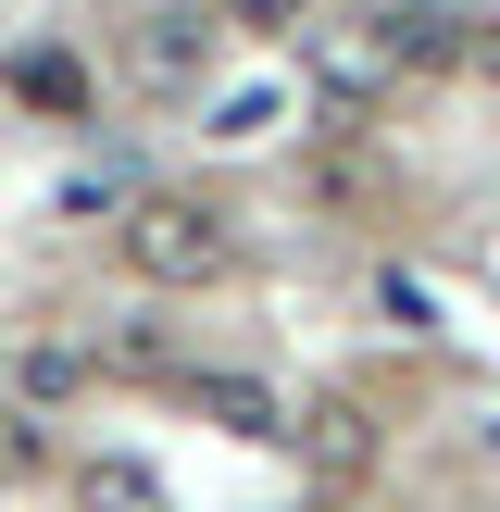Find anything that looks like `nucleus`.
<instances>
[{
    "instance_id": "1",
    "label": "nucleus",
    "mask_w": 500,
    "mask_h": 512,
    "mask_svg": "<svg viewBox=\"0 0 500 512\" xmlns=\"http://www.w3.org/2000/svg\"><path fill=\"white\" fill-rule=\"evenodd\" d=\"M113 250H125L138 288H213V275H238V225L213 200H188V188H138L125 225H113Z\"/></svg>"
},
{
    "instance_id": "2",
    "label": "nucleus",
    "mask_w": 500,
    "mask_h": 512,
    "mask_svg": "<svg viewBox=\"0 0 500 512\" xmlns=\"http://www.w3.org/2000/svg\"><path fill=\"white\" fill-rule=\"evenodd\" d=\"M125 75L163 88V100H188L200 75H213V13H200V0H138V13H125Z\"/></svg>"
},
{
    "instance_id": "3",
    "label": "nucleus",
    "mask_w": 500,
    "mask_h": 512,
    "mask_svg": "<svg viewBox=\"0 0 500 512\" xmlns=\"http://www.w3.org/2000/svg\"><path fill=\"white\" fill-rule=\"evenodd\" d=\"M288 450H300V475H313V488H363L388 438H375V413H363L350 388H325V400H300V413H288Z\"/></svg>"
},
{
    "instance_id": "4",
    "label": "nucleus",
    "mask_w": 500,
    "mask_h": 512,
    "mask_svg": "<svg viewBox=\"0 0 500 512\" xmlns=\"http://www.w3.org/2000/svg\"><path fill=\"white\" fill-rule=\"evenodd\" d=\"M375 50H388V75H438V63H463V13L450 0H400V13H375Z\"/></svg>"
},
{
    "instance_id": "5",
    "label": "nucleus",
    "mask_w": 500,
    "mask_h": 512,
    "mask_svg": "<svg viewBox=\"0 0 500 512\" xmlns=\"http://www.w3.org/2000/svg\"><path fill=\"white\" fill-rule=\"evenodd\" d=\"M175 388H188V413L225 425V438H288V400H275L263 375H175Z\"/></svg>"
},
{
    "instance_id": "6",
    "label": "nucleus",
    "mask_w": 500,
    "mask_h": 512,
    "mask_svg": "<svg viewBox=\"0 0 500 512\" xmlns=\"http://www.w3.org/2000/svg\"><path fill=\"white\" fill-rule=\"evenodd\" d=\"M75 512H175V500H163V475H150V463H125V450H100V463L75 475Z\"/></svg>"
},
{
    "instance_id": "7",
    "label": "nucleus",
    "mask_w": 500,
    "mask_h": 512,
    "mask_svg": "<svg viewBox=\"0 0 500 512\" xmlns=\"http://www.w3.org/2000/svg\"><path fill=\"white\" fill-rule=\"evenodd\" d=\"M313 75H325L338 100H375V88H388V50H375V38H325V50H313Z\"/></svg>"
},
{
    "instance_id": "8",
    "label": "nucleus",
    "mask_w": 500,
    "mask_h": 512,
    "mask_svg": "<svg viewBox=\"0 0 500 512\" xmlns=\"http://www.w3.org/2000/svg\"><path fill=\"white\" fill-rule=\"evenodd\" d=\"M25 475H50V425L25 400H0V488H25Z\"/></svg>"
},
{
    "instance_id": "9",
    "label": "nucleus",
    "mask_w": 500,
    "mask_h": 512,
    "mask_svg": "<svg viewBox=\"0 0 500 512\" xmlns=\"http://www.w3.org/2000/svg\"><path fill=\"white\" fill-rule=\"evenodd\" d=\"M88 363H100V375H175V350H163V325H113Z\"/></svg>"
},
{
    "instance_id": "10",
    "label": "nucleus",
    "mask_w": 500,
    "mask_h": 512,
    "mask_svg": "<svg viewBox=\"0 0 500 512\" xmlns=\"http://www.w3.org/2000/svg\"><path fill=\"white\" fill-rule=\"evenodd\" d=\"M88 350H63V338H50V350H25V400H63V388H88Z\"/></svg>"
},
{
    "instance_id": "11",
    "label": "nucleus",
    "mask_w": 500,
    "mask_h": 512,
    "mask_svg": "<svg viewBox=\"0 0 500 512\" xmlns=\"http://www.w3.org/2000/svg\"><path fill=\"white\" fill-rule=\"evenodd\" d=\"M25 100H38V113H75V63H50V50H38V63H25Z\"/></svg>"
},
{
    "instance_id": "12",
    "label": "nucleus",
    "mask_w": 500,
    "mask_h": 512,
    "mask_svg": "<svg viewBox=\"0 0 500 512\" xmlns=\"http://www.w3.org/2000/svg\"><path fill=\"white\" fill-rule=\"evenodd\" d=\"M463 63H475V75L500 88V13H488V25H463Z\"/></svg>"
}]
</instances>
